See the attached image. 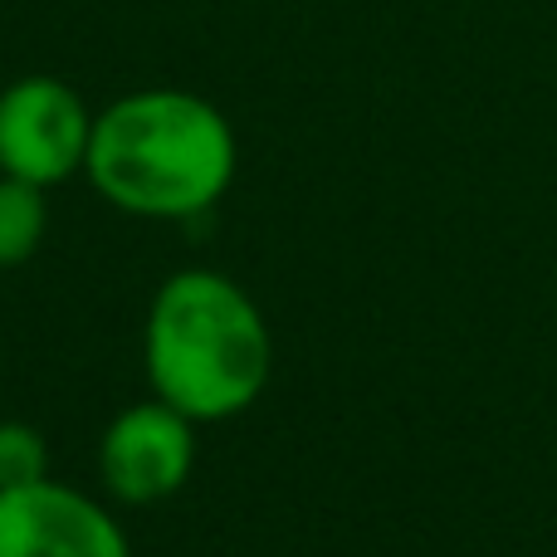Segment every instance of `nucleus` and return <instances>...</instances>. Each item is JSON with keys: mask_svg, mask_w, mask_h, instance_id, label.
Returning a JSON list of instances; mask_svg holds the SVG:
<instances>
[{"mask_svg": "<svg viewBox=\"0 0 557 557\" xmlns=\"http://www.w3.org/2000/svg\"><path fill=\"white\" fill-rule=\"evenodd\" d=\"M0 557H133V539L103 494L45 474L0 490Z\"/></svg>", "mask_w": 557, "mask_h": 557, "instance_id": "nucleus-5", "label": "nucleus"}, {"mask_svg": "<svg viewBox=\"0 0 557 557\" xmlns=\"http://www.w3.org/2000/svg\"><path fill=\"white\" fill-rule=\"evenodd\" d=\"M0 84H5V69H0Z\"/></svg>", "mask_w": 557, "mask_h": 557, "instance_id": "nucleus-8", "label": "nucleus"}, {"mask_svg": "<svg viewBox=\"0 0 557 557\" xmlns=\"http://www.w3.org/2000/svg\"><path fill=\"white\" fill-rule=\"evenodd\" d=\"M196 435H201V425L186 421L182 411H172L157 396L123 406L103 425L94 450L103 499L123 504V509H147V504L182 494L196 474Z\"/></svg>", "mask_w": 557, "mask_h": 557, "instance_id": "nucleus-4", "label": "nucleus"}, {"mask_svg": "<svg viewBox=\"0 0 557 557\" xmlns=\"http://www.w3.org/2000/svg\"><path fill=\"white\" fill-rule=\"evenodd\" d=\"M98 108L59 74H15L0 84V176L39 191L84 176Z\"/></svg>", "mask_w": 557, "mask_h": 557, "instance_id": "nucleus-3", "label": "nucleus"}, {"mask_svg": "<svg viewBox=\"0 0 557 557\" xmlns=\"http://www.w3.org/2000/svg\"><path fill=\"white\" fill-rule=\"evenodd\" d=\"M240 172V133L215 98L176 84L127 88L98 108L84 182L133 221L211 215Z\"/></svg>", "mask_w": 557, "mask_h": 557, "instance_id": "nucleus-1", "label": "nucleus"}, {"mask_svg": "<svg viewBox=\"0 0 557 557\" xmlns=\"http://www.w3.org/2000/svg\"><path fill=\"white\" fill-rule=\"evenodd\" d=\"M49 474V445L35 425L0 421V490H20Z\"/></svg>", "mask_w": 557, "mask_h": 557, "instance_id": "nucleus-7", "label": "nucleus"}, {"mask_svg": "<svg viewBox=\"0 0 557 557\" xmlns=\"http://www.w3.org/2000/svg\"><path fill=\"white\" fill-rule=\"evenodd\" d=\"M49 235V191L0 176V270H20Z\"/></svg>", "mask_w": 557, "mask_h": 557, "instance_id": "nucleus-6", "label": "nucleus"}, {"mask_svg": "<svg viewBox=\"0 0 557 557\" xmlns=\"http://www.w3.org/2000/svg\"><path fill=\"white\" fill-rule=\"evenodd\" d=\"M143 372L157 401L186 421H235L270 392V318L240 278L211 264H186L166 274L147 304Z\"/></svg>", "mask_w": 557, "mask_h": 557, "instance_id": "nucleus-2", "label": "nucleus"}]
</instances>
